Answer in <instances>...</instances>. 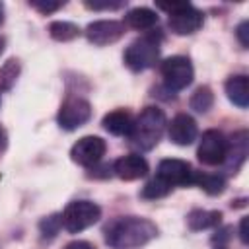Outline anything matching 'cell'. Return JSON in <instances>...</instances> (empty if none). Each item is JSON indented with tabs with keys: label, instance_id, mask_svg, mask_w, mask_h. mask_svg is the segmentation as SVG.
Listing matches in <instances>:
<instances>
[{
	"label": "cell",
	"instance_id": "obj_30",
	"mask_svg": "<svg viewBox=\"0 0 249 249\" xmlns=\"http://www.w3.org/2000/svg\"><path fill=\"white\" fill-rule=\"evenodd\" d=\"M4 144H6V132L0 128V148H4Z\"/></svg>",
	"mask_w": 249,
	"mask_h": 249
},
{
	"label": "cell",
	"instance_id": "obj_20",
	"mask_svg": "<svg viewBox=\"0 0 249 249\" xmlns=\"http://www.w3.org/2000/svg\"><path fill=\"white\" fill-rule=\"evenodd\" d=\"M49 35L56 41H72L80 35V27L72 21H53L49 25Z\"/></svg>",
	"mask_w": 249,
	"mask_h": 249
},
{
	"label": "cell",
	"instance_id": "obj_6",
	"mask_svg": "<svg viewBox=\"0 0 249 249\" xmlns=\"http://www.w3.org/2000/svg\"><path fill=\"white\" fill-rule=\"evenodd\" d=\"M161 70V76H163V82L169 89L173 91H179V89H185L193 78H195V70H193V64L187 56H181V54H175V56H169L161 62L160 66Z\"/></svg>",
	"mask_w": 249,
	"mask_h": 249
},
{
	"label": "cell",
	"instance_id": "obj_32",
	"mask_svg": "<svg viewBox=\"0 0 249 249\" xmlns=\"http://www.w3.org/2000/svg\"><path fill=\"white\" fill-rule=\"evenodd\" d=\"M4 45H6V41H4V37H0V53L4 51Z\"/></svg>",
	"mask_w": 249,
	"mask_h": 249
},
{
	"label": "cell",
	"instance_id": "obj_24",
	"mask_svg": "<svg viewBox=\"0 0 249 249\" xmlns=\"http://www.w3.org/2000/svg\"><path fill=\"white\" fill-rule=\"evenodd\" d=\"M29 6L39 10L41 14H53L58 8L64 6V2H54V0H29Z\"/></svg>",
	"mask_w": 249,
	"mask_h": 249
},
{
	"label": "cell",
	"instance_id": "obj_29",
	"mask_svg": "<svg viewBox=\"0 0 249 249\" xmlns=\"http://www.w3.org/2000/svg\"><path fill=\"white\" fill-rule=\"evenodd\" d=\"M247 218H243L241 220V224H239V235H241V241L243 243H247Z\"/></svg>",
	"mask_w": 249,
	"mask_h": 249
},
{
	"label": "cell",
	"instance_id": "obj_27",
	"mask_svg": "<svg viewBox=\"0 0 249 249\" xmlns=\"http://www.w3.org/2000/svg\"><path fill=\"white\" fill-rule=\"evenodd\" d=\"M247 29H249V23H247V21H241V23L237 25V31H235L243 47H249V37H247V33H249V31H247Z\"/></svg>",
	"mask_w": 249,
	"mask_h": 249
},
{
	"label": "cell",
	"instance_id": "obj_22",
	"mask_svg": "<svg viewBox=\"0 0 249 249\" xmlns=\"http://www.w3.org/2000/svg\"><path fill=\"white\" fill-rule=\"evenodd\" d=\"M18 76H19V62L16 58L6 60L0 66V91L10 89L14 86V82L18 80Z\"/></svg>",
	"mask_w": 249,
	"mask_h": 249
},
{
	"label": "cell",
	"instance_id": "obj_4",
	"mask_svg": "<svg viewBox=\"0 0 249 249\" xmlns=\"http://www.w3.org/2000/svg\"><path fill=\"white\" fill-rule=\"evenodd\" d=\"M158 8L169 14L167 23L169 29L177 35H191L200 29L202 25V12L191 6L189 2H171V4H158Z\"/></svg>",
	"mask_w": 249,
	"mask_h": 249
},
{
	"label": "cell",
	"instance_id": "obj_8",
	"mask_svg": "<svg viewBox=\"0 0 249 249\" xmlns=\"http://www.w3.org/2000/svg\"><path fill=\"white\" fill-rule=\"evenodd\" d=\"M226 148H228L226 136L220 130L210 128V130H206L202 134L198 150H196V156L204 165H220V163H224Z\"/></svg>",
	"mask_w": 249,
	"mask_h": 249
},
{
	"label": "cell",
	"instance_id": "obj_14",
	"mask_svg": "<svg viewBox=\"0 0 249 249\" xmlns=\"http://www.w3.org/2000/svg\"><path fill=\"white\" fill-rule=\"evenodd\" d=\"M247 146H249V140H247V130H239L235 132L230 140H228V148H226V158H224V163L230 171H237L241 167V163L245 161L247 158Z\"/></svg>",
	"mask_w": 249,
	"mask_h": 249
},
{
	"label": "cell",
	"instance_id": "obj_18",
	"mask_svg": "<svg viewBox=\"0 0 249 249\" xmlns=\"http://www.w3.org/2000/svg\"><path fill=\"white\" fill-rule=\"evenodd\" d=\"M222 220V212L218 210H191L189 216H187V224L191 230L198 231V230H208V228H214L218 226Z\"/></svg>",
	"mask_w": 249,
	"mask_h": 249
},
{
	"label": "cell",
	"instance_id": "obj_19",
	"mask_svg": "<svg viewBox=\"0 0 249 249\" xmlns=\"http://www.w3.org/2000/svg\"><path fill=\"white\" fill-rule=\"evenodd\" d=\"M191 185H198L204 193H208V195H220V193H224V189H226V181H224V177H220V175H210V173H198V171H195L193 173V183Z\"/></svg>",
	"mask_w": 249,
	"mask_h": 249
},
{
	"label": "cell",
	"instance_id": "obj_21",
	"mask_svg": "<svg viewBox=\"0 0 249 249\" xmlns=\"http://www.w3.org/2000/svg\"><path fill=\"white\" fill-rule=\"evenodd\" d=\"M214 103V95H212V89L208 86H200L196 88V91L191 95V109H195L196 113H206Z\"/></svg>",
	"mask_w": 249,
	"mask_h": 249
},
{
	"label": "cell",
	"instance_id": "obj_12",
	"mask_svg": "<svg viewBox=\"0 0 249 249\" xmlns=\"http://www.w3.org/2000/svg\"><path fill=\"white\" fill-rule=\"evenodd\" d=\"M196 121L187 115V113H179L171 119V123L167 124V134L169 140L177 146H189L195 142L196 138Z\"/></svg>",
	"mask_w": 249,
	"mask_h": 249
},
{
	"label": "cell",
	"instance_id": "obj_13",
	"mask_svg": "<svg viewBox=\"0 0 249 249\" xmlns=\"http://www.w3.org/2000/svg\"><path fill=\"white\" fill-rule=\"evenodd\" d=\"M113 171L123 181H136L148 173V161L138 154H126L113 163Z\"/></svg>",
	"mask_w": 249,
	"mask_h": 249
},
{
	"label": "cell",
	"instance_id": "obj_16",
	"mask_svg": "<svg viewBox=\"0 0 249 249\" xmlns=\"http://www.w3.org/2000/svg\"><path fill=\"white\" fill-rule=\"evenodd\" d=\"M226 95L233 105L245 109L249 105V78L243 74L230 76L226 80Z\"/></svg>",
	"mask_w": 249,
	"mask_h": 249
},
{
	"label": "cell",
	"instance_id": "obj_3",
	"mask_svg": "<svg viewBox=\"0 0 249 249\" xmlns=\"http://www.w3.org/2000/svg\"><path fill=\"white\" fill-rule=\"evenodd\" d=\"M160 33H148L132 41L124 51V64L134 72L152 68L160 58Z\"/></svg>",
	"mask_w": 249,
	"mask_h": 249
},
{
	"label": "cell",
	"instance_id": "obj_23",
	"mask_svg": "<svg viewBox=\"0 0 249 249\" xmlns=\"http://www.w3.org/2000/svg\"><path fill=\"white\" fill-rule=\"evenodd\" d=\"M171 191V185H167L163 179H160V177H154L152 181H148L146 185H144V189H142V196L144 198H161V196H165L167 193Z\"/></svg>",
	"mask_w": 249,
	"mask_h": 249
},
{
	"label": "cell",
	"instance_id": "obj_10",
	"mask_svg": "<svg viewBox=\"0 0 249 249\" xmlns=\"http://www.w3.org/2000/svg\"><path fill=\"white\" fill-rule=\"evenodd\" d=\"M123 35H124V23L115 21V19H99L86 27L88 41L97 47L111 45V43L119 41Z\"/></svg>",
	"mask_w": 249,
	"mask_h": 249
},
{
	"label": "cell",
	"instance_id": "obj_9",
	"mask_svg": "<svg viewBox=\"0 0 249 249\" xmlns=\"http://www.w3.org/2000/svg\"><path fill=\"white\" fill-rule=\"evenodd\" d=\"M105 140L99 136H84L80 138L72 150H70V158L72 161L80 163V165H93L101 160V156L105 154Z\"/></svg>",
	"mask_w": 249,
	"mask_h": 249
},
{
	"label": "cell",
	"instance_id": "obj_2",
	"mask_svg": "<svg viewBox=\"0 0 249 249\" xmlns=\"http://www.w3.org/2000/svg\"><path fill=\"white\" fill-rule=\"evenodd\" d=\"M165 124L167 123H165V115H163L161 109L144 107L140 111V115L134 119V124H132V130H130L128 138L136 148L152 150L160 142V138L165 130Z\"/></svg>",
	"mask_w": 249,
	"mask_h": 249
},
{
	"label": "cell",
	"instance_id": "obj_17",
	"mask_svg": "<svg viewBox=\"0 0 249 249\" xmlns=\"http://www.w3.org/2000/svg\"><path fill=\"white\" fill-rule=\"evenodd\" d=\"M124 21L132 29L146 31V29H152L158 23V14L150 8H134L124 16Z\"/></svg>",
	"mask_w": 249,
	"mask_h": 249
},
{
	"label": "cell",
	"instance_id": "obj_25",
	"mask_svg": "<svg viewBox=\"0 0 249 249\" xmlns=\"http://www.w3.org/2000/svg\"><path fill=\"white\" fill-rule=\"evenodd\" d=\"M86 6H88L89 10H119V8L124 6V2H111V0H109V2H107V0H105V2H95V0L89 2V0H88Z\"/></svg>",
	"mask_w": 249,
	"mask_h": 249
},
{
	"label": "cell",
	"instance_id": "obj_7",
	"mask_svg": "<svg viewBox=\"0 0 249 249\" xmlns=\"http://www.w3.org/2000/svg\"><path fill=\"white\" fill-rule=\"evenodd\" d=\"M91 117V105L82 97H68L56 115L58 126L64 130H76L82 124H86Z\"/></svg>",
	"mask_w": 249,
	"mask_h": 249
},
{
	"label": "cell",
	"instance_id": "obj_26",
	"mask_svg": "<svg viewBox=\"0 0 249 249\" xmlns=\"http://www.w3.org/2000/svg\"><path fill=\"white\" fill-rule=\"evenodd\" d=\"M60 224H62V222H60L56 216H51V218H47V220L41 222V230H43V231H49L51 235H54Z\"/></svg>",
	"mask_w": 249,
	"mask_h": 249
},
{
	"label": "cell",
	"instance_id": "obj_1",
	"mask_svg": "<svg viewBox=\"0 0 249 249\" xmlns=\"http://www.w3.org/2000/svg\"><path fill=\"white\" fill-rule=\"evenodd\" d=\"M158 235L156 224L138 216L117 218L105 231V241L111 249H138Z\"/></svg>",
	"mask_w": 249,
	"mask_h": 249
},
{
	"label": "cell",
	"instance_id": "obj_5",
	"mask_svg": "<svg viewBox=\"0 0 249 249\" xmlns=\"http://www.w3.org/2000/svg\"><path fill=\"white\" fill-rule=\"evenodd\" d=\"M99 218H101V208L95 202H91V200H74L64 208L62 216H60V222H62L66 231L80 233V231L88 230L89 226H93Z\"/></svg>",
	"mask_w": 249,
	"mask_h": 249
},
{
	"label": "cell",
	"instance_id": "obj_31",
	"mask_svg": "<svg viewBox=\"0 0 249 249\" xmlns=\"http://www.w3.org/2000/svg\"><path fill=\"white\" fill-rule=\"evenodd\" d=\"M4 21V4L0 2V23Z\"/></svg>",
	"mask_w": 249,
	"mask_h": 249
},
{
	"label": "cell",
	"instance_id": "obj_11",
	"mask_svg": "<svg viewBox=\"0 0 249 249\" xmlns=\"http://www.w3.org/2000/svg\"><path fill=\"white\" fill-rule=\"evenodd\" d=\"M193 167L185 160L167 158L161 160L158 165V177L163 179L167 185H191L193 183Z\"/></svg>",
	"mask_w": 249,
	"mask_h": 249
},
{
	"label": "cell",
	"instance_id": "obj_15",
	"mask_svg": "<svg viewBox=\"0 0 249 249\" xmlns=\"http://www.w3.org/2000/svg\"><path fill=\"white\" fill-rule=\"evenodd\" d=\"M101 124L107 132H111L115 136H128L132 130V124H134V117L124 109H115L103 117Z\"/></svg>",
	"mask_w": 249,
	"mask_h": 249
},
{
	"label": "cell",
	"instance_id": "obj_28",
	"mask_svg": "<svg viewBox=\"0 0 249 249\" xmlns=\"http://www.w3.org/2000/svg\"><path fill=\"white\" fill-rule=\"evenodd\" d=\"M64 249H95V245H91L89 241H84V239H78V241H70Z\"/></svg>",
	"mask_w": 249,
	"mask_h": 249
}]
</instances>
